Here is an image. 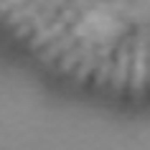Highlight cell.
Here are the masks:
<instances>
[{"mask_svg":"<svg viewBox=\"0 0 150 150\" xmlns=\"http://www.w3.org/2000/svg\"><path fill=\"white\" fill-rule=\"evenodd\" d=\"M145 79H148V33L140 31L137 43H135V48H132V76H130V84H132V94L135 97L142 94Z\"/></svg>","mask_w":150,"mask_h":150,"instance_id":"cell-1","label":"cell"},{"mask_svg":"<svg viewBox=\"0 0 150 150\" xmlns=\"http://www.w3.org/2000/svg\"><path fill=\"white\" fill-rule=\"evenodd\" d=\"M43 3H46V0H31L28 5H18L16 10H10L13 16L8 18V23H10V25H21L23 21H31V18L41 10V5H43Z\"/></svg>","mask_w":150,"mask_h":150,"instance_id":"cell-7","label":"cell"},{"mask_svg":"<svg viewBox=\"0 0 150 150\" xmlns=\"http://www.w3.org/2000/svg\"><path fill=\"white\" fill-rule=\"evenodd\" d=\"M74 21H76V13H74V8H64V10H61V16L51 21V25H43L41 31H36V36L31 38V48H41L43 43H48V41H56L64 31H66V25L74 23Z\"/></svg>","mask_w":150,"mask_h":150,"instance_id":"cell-2","label":"cell"},{"mask_svg":"<svg viewBox=\"0 0 150 150\" xmlns=\"http://www.w3.org/2000/svg\"><path fill=\"white\" fill-rule=\"evenodd\" d=\"M94 64H97V54H94V51H89V54L84 56V64L79 66V74H76V79H79V81H84V79L89 76V71L94 69Z\"/></svg>","mask_w":150,"mask_h":150,"instance_id":"cell-8","label":"cell"},{"mask_svg":"<svg viewBox=\"0 0 150 150\" xmlns=\"http://www.w3.org/2000/svg\"><path fill=\"white\" fill-rule=\"evenodd\" d=\"M59 5H61V0H46V5H43L31 21H23V23L18 25L16 36H18V38H23V36H28V33H36V31H41L43 25H48L56 18V8H59Z\"/></svg>","mask_w":150,"mask_h":150,"instance_id":"cell-3","label":"cell"},{"mask_svg":"<svg viewBox=\"0 0 150 150\" xmlns=\"http://www.w3.org/2000/svg\"><path fill=\"white\" fill-rule=\"evenodd\" d=\"M130 54H132V43L125 38L122 43H120L117 69H115V76H112V87H115V92H120V89L127 84V79H130Z\"/></svg>","mask_w":150,"mask_h":150,"instance_id":"cell-4","label":"cell"},{"mask_svg":"<svg viewBox=\"0 0 150 150\" xmlns=\"http://www.w3.org/2000/svg\"><path fill=\"white\" fill-rule=\"evenodd\" d=\"M81 28H84V25L79 23L76 28H74V31H71V33H66V31H64L61 36H59V38H56L54 43H51V46H46V48H43L41 59H43V61H54V59H56L59 54H61V51L71 48V46H74V41L79 38V36H84V33H81Z\"/></svg>","mask_w":150,"mask_h":150,"instance_id":"cell-5","label":"cell"},{"mask_svg":"<svg viewBox=\"0 0 150 150\" xmlns=\"http://www.w3.org/2000/svg\"><path fill=\"white\" fill-rule=\"evenodd\" d=\"M89 51H94V38H92V36H84L79 46L71 48V54L61 61V71H71L74 66H76V61H79V59H84Z\"/></svg>","mask_w":150,"mask_h":150,"instance_id":"cell-6","label":"cell"},{"mask_svg":"<svg viewBox=\"0 0 150 150\" xmlns=\"http://www.w3.org/2000/svg\"><path fill=\"white\" fill-rule=\"evenodd\" d=\"M23 3L25 0H0V13H5V10L10 13V10H16L18 5H23Z\"/></svg>","mask_w":150,"mask_h":150,"instance_id":"cell-9","label":"cell"}]
</instances>
